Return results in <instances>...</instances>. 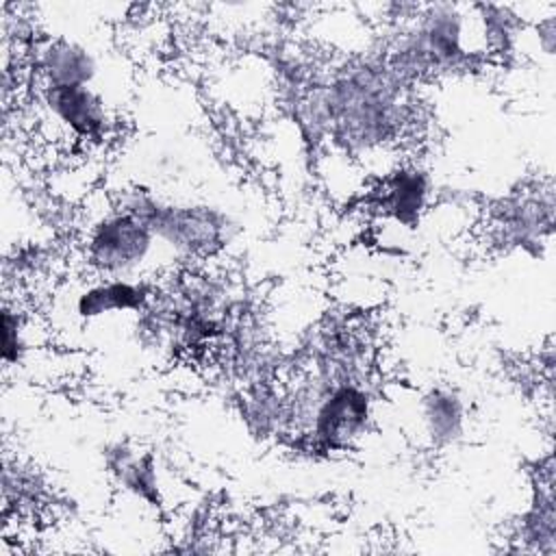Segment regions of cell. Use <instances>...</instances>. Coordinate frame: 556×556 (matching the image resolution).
<instances>
[{"mask_svg": "<svg viewBox=\"0 0 556 556\" xmlns=\"http://www.w3.org/2000/svg\"><path fill=\"white\" fill-rule=\"evenodd\" d=\"M400 80L391 65H361L326 89L330 132L343 148L371 150L400 130L404 115Z\"/></svg>", "mask_w": 556, "mask_h": 556, "instance_id": "6da1fadb", "label": "cell"}, {"mask_svg": "<svg viewBox=\"0 0 556 556\" xmlns=\"http://www.w3.org/2000/svg\"><path fill=\"white\" fill-rule=\"evenodd\" d=\"M119 206L143 219L172 258H208L222 252L235 235L230 215L208 202L172 200L154 189L122 191Z\"/></svg>", "mask_w": 556, "mask_h": 556, "instance_id": "7a4b0ae2", "label": "cell"}, {"mask_svg": "<svg viewBox=\"0 0 556 556\" xmlns=\"http://www.w3.org/2000/svg\"><path fill=\"white\" fill-rule=\"evenodd\" d=\"M83 254L96 278L148 280L159 261H174L150 226L117 202L87 224Z\"/></svg>", "mask_w": 556, "mask_h": 556, "instance_id": "3957f363", "label": "cell"}, {"mask_svg": "<svg viewBox=\"0 0 556 556\" xmlns=\"http://www.w3.org/2000/svg\"><path fill=\"white\" fill-rule=\"evenodd\" d=\"M371 424V395L365 384L343 382L326 389L304 437L324 452L352 447Z\"/></svg>", "mask_w": 556, "mask_h": 556, "instance_id": "277c9868", "label": "cell"}, {"mask_svg": "<svg viewBox=\"0 0 556 556\" xmlns=\"http://www.w3.org/2000/svg\"><path fill=\"white\" fill-rule=\"evenodd\" d=\"M39 104L56 128L78 141L98 143L115 128V106L100 87H41Z\"/></svg>", "mask_w": 556, "mask_h": 556, "instance_id": "5b68a950", "label": "cell"}, {"mask_svg": "<svg viewBox=\"0 0 556 556\" xmlns=\"http://www.w3.org/2000/svg\"><path fill=\"white\" fill-rule=\"evenodd\" d=\"M33 67L41 80L39 87H96L102 74V56L74 35H50L35 43Z\"/></svg>", "mask_w": 556, "mask_h": 556, "instance_id": "8992f818", "label": "cell"}, {"mask_svg": "<svg viewBox=\"0 0 556 556\" xmlns=\"http://www.w3.org/2000/svg\"><path fill=\"white\" fill-rule=\"evenodd\" d=\"M154 295L148 280L91 278L72 298V315L80 321H93L106 315L141 313Z\"/></svg>", "mask_w": 556, "mask_h": 556, "instance_id": "52a82bcc", "label": "cell"}, {"mask_svg": "<svg viewBox=\"0 0 556 556\" xmlns=\"http://www.w3.org/2000/svg\"><path fill=\"white\" fill-rule=\"evenodd\" d=\"M106 467L115 482L148 506L161 504L156 458L150 450H137L128 443H115L106 450Z\"/></svg>", "mask_w": 556, "mask_h": 556, "instance_id": "ba28073f", "label": "cell"}, {"mask_svg": "<svg viewBox=\"0 0 556 556\" xmlns=\"http://www.w3.org/2000/svg\"><path fill=\"white\" fill-rule=\"evenodd\" d=\"M430 198V176L419 167H400L382 182L380 208L402 226H415Z\"/></svg>", "mask_w": 556, "mask_h": 556, "instance_id": "9c48e42d", "label": "cell"}, {"mask_svg": "<svg viewBox=\"0 0 556 556\" xmlns=\"http://www.w3.org/2000/svg\"><path fill=\"white\" fill-rule=\"evenodd\" d=\"M465 402L452 389H432L421 397V424L434 445H450L465 432Z\"/></svg>", "mask_w": 556, "mask_h": 556, "instance_id": "30bf717a", "label": "cell"}, {"mask_svg": "<svg viewBox=\"0 0 556 556\" xmlns=\"http://www.w3.org/2000/svg\"><path fill=\"white\" fill-rule=\"evenodd\" d=\"M24 334H26V326L22 321V315L17 313V308H13L7 302L2 311V363L7 367L15 365L22 358L26 350Z\"/></svg>", "mask_w": 556, "mask_h": 556, "instance_id": "8fae6325", "label": "cell"}]
</instances>
